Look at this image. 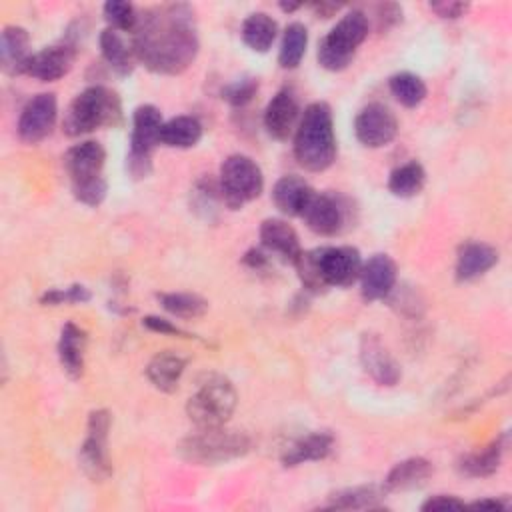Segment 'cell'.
<instances>
[{"label": "cell", "instance_id": "obj_1", "mask_svg": "<svg viewBox=\"0 0 512 512\" xmlns=\"http://www.w3.org/2000/svg\"><path fill=\"white\" fill-rule=\"evenodd\" d=\"M130 44L136 60L150 72L182 74L192 66L200 48L194 10L174 2L138 12Z\"/></svg>", "mask_w": 512, "mask_h": 512}, {"label": "cell", "instance_id": "obj_2", "mask_svg": "<svg viewBox=\"0 0 512 512\" xmlns=\"http://www.w3.org/2000/svg\"><path fill=\"white\" fill-rule=\"evenodd\" d=\"M302 286L310 292L352 286L360 278L362 258L354 246H322L302 250L294 262Z\"/></svg>", "mask_w": 512, "mask_h": 512}, {"label": "cell", "instance_id": "obj_3", "mask_svg": "<svg viewBox=\"0 0 512 512\" xmlns=\"http://www.w3.org/2000/svg\"><path fill=\"white\" fill-rule=\"evenodd\" d=\"M294 158L310 172H322L336 158V134L332 110L326 102L304 108L294 132Z\"/></svg>", "mask_w": 512, "mask_h": 512}, {"label": "cell", "instance_id": "obj_4", "mask_svg": "<svg viewBox=\"0 0 512 512\" xmlns=\"http://www.w3.org/2000/svg\"><path fill=\"white\" fill-rule=\"evenodd\" d=\"M122 124L120 96L106 86L84 88L66 108L62 130L68 136L90 134L98 128H114Z\"/></svg>", "mask_w": 512, "mask_h": 512}, {"label": "cell", "instance_id": "obj_5", "mask_svg": "<svg viewBox=\"0 0 512 512\" xmlns=\"http://www.w3.org/2000/svg\"><path fill=\"white\" fill-rule=\"evenodd\" d=\"M104 160L106 152L96 140H84L70 146L62 158L74 198L92 208L100 206L108 192V184L102 174Z\"/></svg>", "mask_w": 512, "mask_h": 512}, {"label": "cell", "instance_id": "obj_6", "mask_svg": "<svg viewBox=\"0 0 512 512\" xmlns=\"http://www.w3.org/2000/svg\"><path fill=\"white\" fill-rule=\"evenodd\" d=\"M252 442L244 432L226 430L224 426L216 428H196L178 444V454L186 462L212 466L222 464L234 458L244 456L250 450Z\"/></svg>", "mask_w": 512, "mask_h": 512}, {"label": "cell", "instance_id": "obj_7", "mask_svg": "<svg viewBox=\"0 0 512 512\" xmlns=\"http://www.w3.org/2000/svg\"><path fill=\"white\" fill-rule=\"evenodd\" d=\"M368 30L370 22L362 10L346 12L318 42V64L330 72L348 68L356 56L358 46L366 40Z\"/></svg>", "mask_w": 512, "mask_h": 512}, {"label": "cell", "instance_id": "obj_8", "mask_svg": "<svg viewBox=\"0 0 512 512\" xmlns=\"http://www.w3.org/2000/svg\"><path fill=\"white\" fill-rule=\"evenodd\" d=\"M238 394L232 382L220 374L208 376L186 402V414L196 428L224 426L234 414Z\"/></svg>", "mask_w": 512, "mask_h": 512}, {"label": "cell", "instance_id": "obj_9", "mask_svg": "<svg viewBox=\"0 0 512 512\" xmlns=\"http://www.w3.org/2000/svg\"><path fill=\"white\" fill-rule=\"evenodd\" d=\"M162 112L154 104H142L132 114L130 150L126 154V170L134 180H142L152 172V152L160 144Z\"/></svg>", "mask_w": 512, "mask_h": 512}, {"label": "cell", "instance_id": "obj_10", "mask_svg": "<svg viewBox=\"0 0 512 512\" xmlns=\"http://www.w3.org/2000/svg\"><path fill=\"white\" fill-rule=\"evenodd\" d=\"M218 186L224 206L230 210L242 208L246 202H252L260 196L264 188V176L256 160L246 154H230L218 174Z\"/></svg>", "mask_w": 512, "mask_h": 512}, {"label": "cell", "instance_id": "obj_11", "mask_svg": "<svg viewBox=\"0 0 512 512\" xmlns=\"http://www.w3.org/2000/svg\"><path fill=\"white\" fill-rule=\"evenodd\" d=\"M110 424L112 418L108 410H92L88 416L86 438L78 450V464L92 482H102L112 474L108 456Z\"/></svg>", "mask_w": 512, "mask_h": 512}, {"label": "cell", "instance_id": "obj_12", "mask_svg": "<svg viewBox=\"0 0 512 512\" xmlns=\"http://www.w3.org/2000/svg\"><path fill=\"white\" fill-rule=\"evenodd\" d=\"M354 134L358 142L366 148L388 146L398 134V120L394 112L380 104H366L354 118Z\"/></svg>", "mask_w": 512, "mask_h": 512}, {"label": "cell", "instance_id": "obj_13", "mask_svg": "<svg viewBox=\"0 0 512 512\" xmlns=\"http://www.w3.org/2000/svg\"><path fill=\"white\" fill-rule=\"evenodd\" d=\"M58 118L56 94L40 92L32 96L18 118V136L26 144H36L50 136Z\"/></svg>", "mask_w": 512, "mask_h": 512}, {"label": "cell", "instance_id": "obj_14", "mask_svg": "<svg viewBox=\"0 0 512 512\" xmlns=\"http://www.w3.org/2000/svg\"><path fill=\"white\" fill-rule=\"evenodd\" d=\"M360 364L378 386H396L402 378L400 364L378 334L366 332L360 338Z\"/></svg>", "mask_w": 512, "mask_h": 512}, {"label": "cell", "instance_id": "obj_15", "mask_svg": "<svg viewBox=\"0 0 512 512\" xmlns=\"http://www.w3.org/2000/svg\"><path fill=\"white\" fill-rule=\"evenodd\" d=\"M300 218L312 232L320 236H334L342 230L346 222V208L334 194L314 190Z\"/></svg>", "mask_w": 512, "mask_h": 512}, {"label": "cell", "instance_id": "obj_16", "mask_svg": "<svg viewBox=\"0 0 512 512\" xmlns=\"http://www.w3.org/2000/svg\"><path fill=\"white\" fill-rule=\"evenodd\" d=\"M74 60H76L74 44H70V42L52 44V46H46V48L34 52L28 58L22 74H28L40 82H54L72 70Z\"/></svg>", "mask_w": 512, "mask_h": 512}, {"label": "cell", "instance_id": "obj_17", "mask_svg": "<svg viewBox=\"0 0 512 512\" xmlns=\"http://www.w3.org/2000/svg\"><path fill=\"white\" fill-rule=\"evenodd\" d=\"M398 278L396 262L388 254H372L362 262L360 270V292L366 302L384 300L394 292Z\"/></svg>", "mask_w": 512, "mask_h": 512}, {"label": "cell", "instance_id": "obj_18", "mask_svg": "<svg viewBox=\"0 0 512 512\" xmlns=\"http://www.w3.org/2000/svg\"><path fill=\"white\" fill-rule=\"evenodd\" d=\"M300 122V106L292 90L276 92L264 110V128L274 140H288Z\"/></svg>", "mask_w": 512, "mask_h": 512}, {"label": "cell", "instance_id": "obj_19", "mask_svg": "<svg viewBox=\"0 0 512 512\" xmlns=\"http://www.w3.org/2000/svg\"><path fill=\"white\" fill-rule=\"evenodd\" d=\"M260 244L268 254H274L292 266L302 254L296 230L282 218H266L260 224Z\"/></svg>", "mask_w": 512, "mask_h": 512}, {"label": "cell", "instance_id": "obj_20", "mask_svg": "<svg viewBox=\"0 0 512 512\" xmlns=\"http://www.w3.org/2000/svg\"><path fill=\"white\" fill-rule=\"evenodd\" d=\"M498 262V250L480 240H468L456 254V278L470 282L484 276Z\"/></svg>", "mask_w": 512, "mask_h": 512}, {"label": "cell", "instance_id": "obj_21", "mask_svg": "<svg viewBox=\"0 0 512 512\" xmlns=\"http://www.w3.org/2000/svg\"><path fill=\"white\" fill-rule=\"evenodd\" d=\"M86 342L88 334L74 322H66L60 330L58 338V360L62 370L78 380L84 374V358H86Z\"/></svg>", "mask_w": 512, "mask_h": 512}, {"label": "cell", "instance_id": "obj_22", "mask_svg": "<svg viewBox=\"0 0 512 512\" xmlns=\"http://www.w3.org/2000/svg\"><path fill=\"white\" fill-rule=\"evenodd\" d=\"M506 444H508V434L504 432L496 436L492 442H488L486 446L464 454L458 462L460 472L470 478H484L494 474L500 468Z\"/></svg>", "mask_w": 512, "mask_h": 512}, {"label": "cell", "instance_id": "obj_23", "mask_svg": "<svg viewBox=\"0 0 512 512\" xmlns=\"http://www.w3.org/2000/svg\"><path fill=\"white\" fill-rule=\"evenodd\" d=\"M314 188L296 174H286L276 180L272 188L274 206L286 216H300Z\"/></svg>", "mask_w": 512, "mask_h": 512}, {"label": "cell", "instance_id": "obj_24", "mask_svg": "<svg viewBox=\"0 0 512 512\" xmlns=\"http://www.w3.org/2000/svg\"><path fill=\"white\" fill-rule=\"evenodd\" d=\"M184 370H186V358L172 350H164L150 358L146 366V378L156 390L170 394L178 388V382Z\"/></svg>", "mask_w": 512, "mask_h": 512}, {"label": "cell", "instance_id": "obj_25", "mask_svg": "<svg viewBox=\"0 0 512 512\" xmlns=\"http://www.w3.org/2000/svg\"><path fill=\"white\" fill-rule=\"evenodd\" d=\"M334 448V436L330 432H310L296 442H292L284 454H282V464L286 468L300 466L304 462H316L324 460Z\"/></svg>", "mask_w": 512, "mask_h": 512}, {"label": "cell", "instance_id": "obj_26", "mask_svg": "<svg viewBox=\"0 0 512 512\" xmlns=\"http://www.w3.org/2000/svg\"><path fill=\"white\" fill-rule=\"evenodd\" d=\"M30 56V36L26 28L16 24L4 26L0 36V62L4 72L22 74Z\"/></svg>", "mask_w": 512, "mask_h": 512}, {"label": "cell", "instance_id": "obj_27", "mask_svg": "<svg viewBox=\"0 0 512 512\" xmlns=\"http://www.w3.org/2000/svg\"><path fill=\"white\" fill-rule=\"evenodd\" d=\"M432 464L430 460L422 458V456H412L406 458L398 464L392 466V470L388 472L386 480L382 482V486L386 488V492H400V490H410L416 486H422L430 476H432Z\"/></svg>", "mask_w": 512, "mask_h": 512}, {"label": "cell", "instance_id": "obj_28", "mask_svg": "<svg viewBox=\"0 0 512 512\" xmlns=\"http://www.w3.org/2000/svg\"><path fill=\"white\" fill-rule=\"evenodd\" d=\"M386 488L382 484H360L352 488H342L332 492L322 508L328 510H364L376 508L378 502L386 496Z\"/></svg>", "mask_w": 512, "mask_h": 512}, {"label": "cell", "instance_id": "obj_29", "mask_svg": "<svg viewBox=\"0 0 512 512\" xmlns=\"http://www.w3.org/2000/svg\"><path fill=\"white\" fill-rule=\"evenodd\" d=\"M100 52L106 64L118 74V76H128L134 70V50L132 44L124 40V36L114 30V28H104L100 32Z\"/></svg>", "mask_w": 512, "mask_h": 512}, {"label": "cell", "instance_id": "obj_30", "mask_svg": "<svg viewBox=\"0 0 512 512\" xmlns=\"http://www.w3.org/2000/svg\"><path fill=\"white\" fill-rule=\"evenodd\" d=\"M202 138V124L196 116H174L160 128V144L168 148H192Z\"/></svg>", "mask_w": 512, "mask_h": 512}, {"label": "cell", "instance_id": "obj_31", "mask_svg": "<svg viewBox=\"0 0 512 512\" xmlns=\"http://www.w3.org/2000/svg\"><path fill=\"white\" fill-rule=\"evenodd\" d=\"M278 24L276 20L266 12H254L244 18L240 36L244 44L254 52H268L276 40Z\"/></svg>", "mask_w": 512, "mask_h": 512}, {"label": "cell", "instance_id": "obj_32", "mask_svg": "<svg viewBox=\"0 0 512 512\" xmlns=\"http://www.w3.org/2000/svg\"><path fill=\"white\" fill-rule=\"evenodd\" d=\"M426 184V170L418 160L396 166L388 176V190L396 198H414Z\"/></svg>", "mask_w": 512, "mask_h": 512}, {"label": "cell", "instance_id": "obj_33", "mask_svg": "<svg viewBox=\"0 0 512 512\" xmlns=\"http://www.w3.org/2000/svg\"><path fill=\"white\" fill-rule=\"evenodd\" d=\"M306 46H308V30L302 22H292L286 26L284 34H282V42H280V52H278V64L286 70L296 68L304 54H306Z\"/></svg>", "mask_w": 512, "mask_h": 512}, {"label": "cell", "instance_id": "obj_34", "mask_svg": "<svg viewBox=\"0 0 512 512\" xmlns=\"http://www.w3.org/2000/svg\"><path fill=\"white\" fill-rule=\"evenodd\" d=\"M388 88L392 96L406 108H416L424 102L428 88L424 80L412 72H396L388 80Z\"/></svg>", "mask_w": 512, "mask_h": 512}, {"label": "cell", "instance_id": "obj_35", "mask_svg": "<svg viewBox=\"0 0 512 512\" xmlns=\"http://www.w3.org/2000/svg\"><path fill=\"white\" fill-rule=\"evenodd\" d=\"M156 298L176 318H200L208 310V302L192 292H158Z\"/></svg>", "mask_w": 512, "mask_h": 512}, {"label": "cell", "instance_id": "obj_36", "mask_svg": "<svg viewBox=\"0 0 512 512\" xmlns=\"http://www.w3.org/2000/svg\"><path fill=\"white\" fill-rule=\"evenodd\" d=\"M104 18L108 22V28H114L118 32H130L134 30L136 22H138V12L130 2H122V0H108L102 8Z\"/></svg>", "mask_w": 512, "mask_h": 512}, {"label": "cell", "instance_id": "obj_37", "mask_svg": "<svg viewBox=\"0 0 512 512\" xmlns=\"http://www.w3.org/2000/svg\"><path fill=\"white\" fill-rule=\"evenodd\" d=\"M90 300V290L82 284H72L66 288H48L40 302L44 306H56V304H84Z\"/></svg>", "mask_w": 512, "mask_h": 512}, {"label": "cell", "instance_id": "obj_38", "mask_svg": "<svg viewBox=\"0 0 512 512\" xmlns=\"http://www.w3.org/2000/svg\"><path fill=\"white\" fill-rule=\"evenodd\" d=\"M258 92V80L256 78H240L222 88V100H226L230 106L242 108L246 106Z\"/></svg>", "mask_w": 512, "mask_h": 512}, {"label": "cell", "instance_id": "obj_39", "mask_svg": "<svg viewBox=\"0 0 512 512\" xmlns=\"http://www.w3.org/2000/svg\"><path fill=\"white\" fill-rule=\"evenodd\" d=\"M420 508L426 510V512H430V510H458V508H466V502L452 496V494H436V496H430L428 500H424Z\"/></svg>", "mask_w": 512, "mask_h": 512}, {"label": "cell", "instance_id": "obj_40", "mask_svg": "<svg viewBox=\"0 0 512 512\" xmlns=\"http://www.w3.org/2000/svg\"><path fill=\"white\" fill-rule=\"evenodd\" d=\"M142 324L152 330V332H160V334H174V336H184V338H192V334L180 330L176 324H172L170 320L166 318H160V316H146L142 320Z\"/></svg>", "mask_w": 512, "mask_h": 512}, {"label": "cell", "instance_id": "obj_41", "mask_svg": "<svg viewBox=\"0 0 512 512\" xmlns=\"http://www.w3.org/2000/svg\"><path fill=\"white\" fill-rule=\"evenodd\" d=\"M432 12H436L440 18H460L466 14V10L470 8L466 2H432L430 4Z\"/></svg>", "mask_w": 512, "mask_h": 512}, {"label": "cell", "instance_id": "obj_42", "mask_svg": "<svg viewBox=\"0 0 512 512\" xmlns=\"http://www.w3.org/2000/svg\"><path fill=\"white\" fill-rule=\"evenodd\" d=\"M400 18H402V8H400L398 4H382V6L378 8L380 26H382V22H384V24H396Z\"/></svg>", "mask_w": 512, "mask_h": 512}, {"label": "cell", "instance_id": "obj_43", "mask_svg": "<svg viewBox=\"0 0 512 512\" xmlns=\"http://www.w3.org/2000/svg\"><path fill=\"white\" fill-rule=\"evenodd\" d=\"M312 6V10L318 14V16H322V18H330L332 14H336L338 10H340V4H332V2H314V4H310Z\"/></svg>", "mask_w": 512, "mask_h": 512}, {"label": "cell", "instance_id": "obj_44", "mask_svg": "<svg viewBox=\"0 0 512 512\" xmlns=\"http://www.w3.org/2000/svg\"><path fill=\"white\" fill-rule=\"evenodd\" d=\"M466 506H472V508H496V510H506L508 504L502 502L500 498H482V500H474Z\"/></svg>", "mask_w": 512, "mask_h": 512}, {"label": "cell", "instance_id": "obj_45", "mask_svg": "<svg viewBox=\"0 0 512 512\" xmlns=\"http://www.w3.org/2000/svg\"><path fill=\"white\" fill-rule=\"evenodd\" d=\"M304 4H300V2H296V4H286V2H280V8L284 10V12H294V10H298V8H302Z\"/></svg>", "mask_w": 512, "mask_h": 512}]
</instances>
